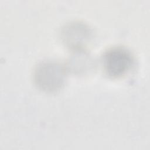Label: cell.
Segmentation results:
<instances>
[{"instance_id": "obj_1", "label": "cell", "mask_w": 150, "mask_h": 150, "mask_svg": "<svg viewBox=\"0 0 150 150\" xmlns=\"http://www.w3.org/2000/svg\"><path fill=\"white\" fill-rule=\"evenodd\" d=\"M134 64V58L129 50L125 47L115 46L107 50L102 57V65L105 74L117 79L126 75Z\"/></svg>"}, {"instance_id": "obj_2", "label": "cell", "mask_w": 150, "mask_h": 150, "mask_svg": "<svg viewBox=\"0 0 150 150\" xmlns=\"http://www.w3.org/2000/svg\"><path fill=\"white\" fill-rule=\"evenodd\" d=\"M66 67L58 62L46 60L36 67L34 79L36 84L43 91L53 92L60 89L66 77Z\"/></svg>"}, {"instance_id": "obj_3", "label": "cell", "mask_w": 150, "mask_h": 150, "mask_svg": "<svg viewBox=\"0 0 150 150\" xmlns=\"http://www.w3.org/2000/svg\"><path fill=\"white\" fill-rule=\"evenodd\" d=\"M91 38V32L88 28L80 23L69 24L62 31L63 41L74 51L84 50Z\"/></svg>"}]
</instances>
